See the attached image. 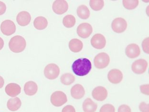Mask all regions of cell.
Here are the masks:
<instances>
[{"instance_id": "6da1fadb", "label": "cell", "mask_w": 149, "mask_h": 112, "mask_svg": "<svg viewBox=\"0 0 149 112\" xmlns=\"http://www.w3.org/2000/svg\"><path fill=\"white\" fill-rule=\"evenodd\" d=\"M72 69L74 73L77 76H86L91 71L92 69V64L88 59L81 58L74 62Z\"/></svg>"}, {"instance_id": "7a4b0ae2", "label": "cell", "mask_w": 149, "mask_h": 112, "mask_svg": "<svg viewBox=\"0 0 149 112\" xmlns=\"http://www.w3.org/2000/svg\"><path fill=\"white\" fill-rule=\"evenodd\" d=\"M26 42L24 37L21 36H13L9 43L10 50L14 53H20L25 50Z\"/></svg>"}, {"instance_id": "3957f363", "label": "cell", "mask_w": 149, "mask_h": 112, "mask_svg": "<svg viewBox=\"0 0 149 112\" xmlns=\"http://www.w3.org/2000/svg\"><path fill=\"white\" fill-rule=\"evenodd\" d=\"M110 62V57L108 54L105 52H101L98 54L95 57L94 63L95 66L99 69L106 68Z\"/></svg>"}, {"instance_id": "277c9868", "label": "cell", "mask_w": 149, "mask_h": 112, "mask_svg": "<svg viewBox=\"0 0 149 112\" xmlns=\"http://www.w3.org/2000/svg\"><path fill=\"white\" fill-rule=\"evenodd\" d=\"M51 103L54 106L60 107L64 105L68 101L67 96L62 91H56L51 96Z\"/></svg>"}, {"instance_id": "5b68a950", "label": "cell", "mask_w": 149, "mask_h": 112, "mask_svg": "<svg viewBox=\"0 0 149 112\" xmlns=\"http://www.w3.org/2000/svg\"><path fill=\"white\" fill-rule=\"evenodd\" d=\"M60 74V69L56 64L54 63L49 64L44 69V75L47 79L54 80L58 77Z\"/></svg>"}, {"instance_id": "8992f818", "label": "cell", "mask_w": 149, "mask_h": 112, "mask_svg": "<svg viewBox=\"0 0 149 112\" xmlns=\"http://www.w3.org/2000/svg\"><path fill=\"white\" fill-rule=\"evenodd\" d=\"M148 67V62L144 59H139L135 61L132 66V71L137 74H141L146 71Z\"/></svg>"}, {"instance_id": "52a82bcc", "label": "cell", "mask_w": 149, "mask_h": 112, "mask_svg": "<svg viewBox=\"0 0 149 112\" xmlns=\"http://www.w3.org/2000/svg\"><path fill=\"white\" fill-rule=\"evenodd\" d=\"M1 30L3 34L6 36H11L16 31V26L12 21L6 20L1 23Z\"/></svg>"}, {"instance_id": "ba28073f", "label": "cell", "mask_w": 149, "mask_h": 112, "mask_svg": "<svg viewBox=\"0 0 149 112\" xmlns=\"http://www.w3.org/2000/svg\"><path fill=\"white\" fill-rule=\"evenodd\" d=\"M92 32L93 28L92 26L88 23H82L77 27V35L83 38H87L89 37Z\"/></svg>"}, {"instance_id": "9c48e42d", "label": "cell", "mask_w": 149, "mask_h": 112, "mask_svg": "<svg viewBox=\"0 0 149 112\" xmlns=\"http://www.w3.org/2000/svg\"><path fill=\"white\" fill-rule=\"evenodd\" d=\"M112 29L117 33L124 32L127 27L126 21L121 18H118L113 20L111 24Z\"/></svg>"}, {"instance_id": "30bf717a", "label": "cell", "mask_w": 149, "mask_h": 112, "mask_svg": "<svg viewBox=\"0 0 149 112\" xmlns=\"http://www.w3.org/2000/svg\"><path fill=\"white\" fill-rule=\"evenodd\" d=\"M91 44L94 48L101 50L105 47L106 40L105 37L101 34H97L91 39Z\"/></svg>"}, {"instance_id": "8fae6325", "label": "cell", "mask_w": 149, "mask_h": 112, "mask_svg": "<svg viewBox=\"0 0 149 112\" xmlns=\"http://www.w3.org/2000/svg\"><path fill=\"white\" fill-rule=\"evenodd\" d=\"M52 9L54 12L57 15H62L68 10V3L64 0L56 1L53 4Z\"/></svg>"}, {"instance_id": "7c38bea8", "label": "cell", "mask_w": 149, "mask_h": 112, "mask_svg": "<svg viewBox=\"0 0 149 112\" xmlns=\"http://www.w3.org/2000/svg\"><path fill=\"white\" fill-rule=\"evenodd\" d=\"M108 91L105 87L98 86L94 88L92 91L93 98L97 101H103L108 96Z\"/></svg>"}, {"instance_id": "4fadbf2b", "label": "cell", "mask_w": 149, "mask_h": 112, "mask_svg": "<svg viewBox=\"0 0 149 112\" xmlns=\"http://www.w3.org/2000/svg\"><path fill=\"white\" fill-rule=\"evenodd\" d=\"M123 74L118 69H114L109 71L108 75V80L113 84H118L123 80Z\"/></svg>"}, {"instance_id": "5bb4252c", "label": "cell", "mask_w": 149, "mask_h": 112, "mask_svg": "<svg viewBox=\"0 0 149 112\" xmlns=\"http://www.w3.org/2000/svg\"><path fill=\"white\" fill-rule=\"evenodd\" d=\"M125 53L130 59L136 58L139 57L141 53L140 47L136 44H130L126 48Z\"/></svg>"}, {"instance_id": "9a60e30c", "label": "cell", "mask_w": 149, "mask_h": 112, "mask_svg": "<svg viewBox=\"0 0 149 112\" xmlns=\"http://www.w3.org/2000/svg\"><path fill=\"white\" fill-rule=\"evenodd\" d=\"M31 20V15L26 11H22L18 14L16 17L17 22L22 27H25L29 24Z\"/></svg>"}, {"instance_id": "2e32d148", "label": "cell", "mask_w": 149, "mask_h": 112, "mask_svg": "<svg viewBox=\"0 0 149 112\" xmlns=\"http://www.w3.org/2000/svg\"><path fill=\"white\" fill-rule=\"evenodd\" d=\"M7 94L12 97L17 96L21 92V88L20 85L15 83H11L7 85L5 88Z\"/></svg>"}, {"instance_id": "e0dca14e", "label": "cell", "mask_w": 149, "mask_h": 112, "mask_svg": "<svg viewBox=\"0 0 149 112\" xmlns=\"http://www.w3.org/2000/svg\"><path fill=\"white\" fill-rule=\"evenodd\" d=\"M85 91L84 87L80 84L74 85L71 89V94L72 97L76 99H80L84 97Z\"/></svg>"}, {"instance_id": "ac0fdd59", "label": "cell", "mask_w": 149, "mask_h": 112, "mask_svg": "<svg viewBox=\"0 0 149 112\" xmlns=\"http://www.w3.org/2000/svg\"><path fill=\"white\" fill-rule=\"evenodd\" d=\"M38 91V86L36 83L29 81L25 83L24 86V92L26 94L32 96L36 94Z\"/></svg>"}, {"instance_id": "d6986e66", "label": "cell", "mask_w": 149, "mask_h": 112, "mask_svg": "<svg viewBox=\"0 0 149 112\" xmlns=\"http://www.w3.org/2000/svg\"><path fill=\"white\" fill-rule=\"evenodd\" d=\"M97 104L91 98H87L83 104V109L84 112H95L97 109Z\"/></svg>"}, {"instance_id": "ffe728a7", "label": "cell", "mask_w": 149, "mask_h": 112, "mask_svg": "<svg viewBox=\"0 0 149 112\" xmlns=\"http://www.w3.org/2000/svg\"><path fill=\"white\" fill-rule=\"evenodd\" d=\"M68 45L70 50L74 53L80 52L82 50L83 47L82 42L77 38L71 39L69 41Z\"/></svg>"}, {"instance_id": "44dd1931", "label": "cell", "mask_w": 149, "mask_h": 112, "mask_svg": "<svg viewBox=\"0 0 149 112\" xmlns=\"http://www.w3.org/2000/svg\"><path fill=\"white\" fill-rule=\"evenodd\" d=\"M21 101L18 97L10 99L7 104L8 109L11 111H17L21 106Z\"/></svg>"}, {"instance_id": "7402d4cb", "label": "cell", "mask_w": 149, "mask_h": 112, "mask_svg": "<svg viewBox=\"0 0 149 112\" xmlns=\"http://www.w3.org/2000/svg\"><path fill=\"white\" fill-rule=\"evenodd\" d=\"M48 25V21L47 19L43 16H38L33 21V25L36 29H45Z\"/></svg>"}, {"instance_id": "603a6c76", "label": "cell", "mask_w": 149, "mask_h": 112, "mask_svg": "<svg viewBox=\"0 0 149 112\" xmlns=\"http://www.w3.org/2000/svg\"><path fill=\"white\" fill-rule=\"evenodd\" d=\"M77 15L82 19H87L90 16V11L88 7L85 5L79 6L77 9Z\"/></svg>"}, {"instance_id": "cb8c5ba5", "label": "cell", "mask_w": 149, "mask_h": 112, "mask_svg": "<svg viewBox=\"0 0 149 112\" xmlns=\"http://www.w3.org/2000/svg\"><path fill=\"white\" fill-rule=\"evenodd\" d=\"M62 83L65 85H69L72 84L75 80V77L72 74L67 73L62 75L60 78Z\"/></svg>"}, {"instance_id": "d4e9b609", "label": "cell", "mask_w": 149, "mask_h": 112, "mask_svg": "<svg viewBox=\"0 0 149 112\" xmlns=\"http://www.w3.org/2000/svg\"><path fill=\"white\" fill-rule=\"evenodd\" d=\"M76 18L72 15H68L64 17L63 19V25L67 28H71L76 24Z\"/></svg>"}, {"instance_id": "484cf974", "label": "cell", "mask_w": 149, "mask_h": 112, "mask_svg": "<svg viewBox=\"0 0 149 112\" xmlns=\"http://www.w3.org/2000/svg\"><path fill=\"white\" fill-rule=\"evenodd\" d=\"M91 8L94 11L101 10L104 6V1L102 0H91L89 1Z\"/></svg>"}, {"instance_id": "4316f807", "label": "cell", "mask_w": 149, "mask_h": 112, "mask_svg": "<svg viewBox=\"0 0 149 112\" xmlns=\"http://www.w3.org/2000/svg\"><path fill=\"white\" fill-rule=\"evenodd\" d=\"M123 4L126 9L128 10H133L136 8L138 6V0H133V1H128L123 0Z\"/></svg>"}, {"instance_id": "83f0119b", "label": "cell", "mask_w": 149, "mask_h": 112, "mask_svg": "<svg viewBox=\"0 0 149 112\" xmlns=\"http://www.w3.org/2000/svg\"><path fill=\"white\" fill-rule=\"evenodd\" d=\"M100 112H115V108L112 104H104L101 107Z\"/></svg>"}, {"instance_id": "f1b7e54d", "label": "cell", "mask_w": 149, "mask_h": 112, "mask_svg": "<svg viewBox=\"0 0 149 112\" xmlns=\"http://www.w3.org/2000/svg\"><path fill=\"white\" fill-rule=\"evenodd\" d=\"M149 37H147L144 39L142 43L143 50L147 54H149Z\"/></svg>"}, {"instance_id": "f546056e", "label": "cell", "mask_w": 149, "mask_h": 112, "mask_svg": "<svg viewBox=\"0 0 149 112\" xmlns=\"http://www.w3.org/2000/svg\"><path fill=\"white\" fill-rule=\"evenodd\" d=\"M139 109L141 112H149V104L145 102H141L139 105Z\"/></svg>"}, {"instance_id": "4dcf8cb0", "label": "cell", "mask_w": 149, "mask_h": 112, "mask_svg": "<svg viewBox=\"0 0 149 112\" xmlns=\"http://www.w3.org/2000/svg\"><path fill=\"white\" fill-rule=\"evenodd\" d=\"M140 90L141 93L143 94L149 95V85L148 84H144L140 86Z\"/></svg>"}, {"instance_id": "1f68e13d", "label": "cell", "mask_w": 149, "mask_h": 112, "mask_svg": "<svg viewBox=\"0 0 149 112\" xmlns=\"http://www.w3.org/2000/svg\"><path fill=\"white\" fill-rule=\"evenodd\" d=\"M118 112H132V110L129 106L123 104L118 107Z\"/></svg>"}, {"instance_id": "d6a6232c", "label": "cell", "mask_w": 149, "mask_h": 112, "mask_svg": "<svg viewBox=\"0 0 149 112\" xmlns=\"http://www.w3.org/2000/svg\"><path fill=\"white\" fill-rule=\"evenodd\" d=\"M62 112H76V110L73 106L68 105L63 108Z\"/></svg>"}, {"instance_id": "836d02e7", "label": "cell", "mask_w": 149, "mask_h": 112, "mask_svg": "<svg viewBox=\"0 0 149 112\" xmlns=\"http://www.w3.org/2000/svg\"><path fill=\"white\" fill-rule=\"evenodd\" d=\"M6 11V6L4 3L0 1V15H3Z\"/></svg>"}, {"instance_id": "e575fe53", "label": "cell", "mask_w": 149, "mask_h": 112, "mask_svg": "<svg viewBox=\"0 0 149 112\" xmlns=\"http://www.w3.org/2000/svg\"><path fill=\"white\" fill-rule=\"evenodd\" d=\"M4 79L1 76H0V89L3 88L4 85Z\"/></svg>"}, {"instance_id": "d590c367", "label": "cell", "mask_w": 149, "mask_h": 112, "mask_svg": "<svg viewBox=\"0 0 149 112\" xmlns=\"http://www.w3.org/2000/svg\"><path fill=\"white\" fill-rule=\"evenodd\" d=\"M3 46H4V41L3 38L0 37V50L3 49Z\"/></svg>"}]
</instances>
